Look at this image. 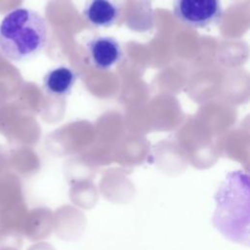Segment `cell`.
Segmentation results:
<instances>
[{
    "label": "cell",
    "mask_w": 250,
    "mask_h": 250,
    "mask_svg": "<svg viewBox=\"0 0 250 250\" xmlns=\"http://www.w3.org/2000/svg\"><path fill=\"white\" fill-rule=\"evenodd\" d=\"M48 40L46 20L36 11L17 8L10 11L0 23V51L13 62L36 57Z\"/></svg>",
    "instance_id": "6da1fadb"
},
{
    "label": "cell",
    "mask_w": 250,
    "mask_h": 250,
    "mask_svg": "<svg viewBox=\"0 0 250 250\" xmlns=\"http://www.w3.org/2000/svg\"><path fill=\"white\" fill-rule=\"evenodd\" d=\"M176 19L193 28H204L221 21L224 14L221 0H173Z\"/></svg>",
    "instance_id": "7a4b0ae2"
},
{
    "label": "cell",
    "mask_w": 250,
    "mask_h": 250,
    "mask_svg": "<svg viewBox=\"0 0 250 250\" xmlns=\"http://www.w3.org/2000/svg\"><path fill=\"white\" fill-rule=\"evenodd\" d=\"M77 80L76 72L67 66L60 65L50 69L43 77L45 92L54 97H64L70 94Z\"/></svg>",
    "instance_id": "5b68a950"
},
{
    "label": "cell",
    "mask_w": 250,
    "mask_h": 250,
    "mask_svg": "<svg viewBox=\"0 0 250 250\" xmlns=\"http://www.w3.org/2000/svg\"><path fill=\"white\" fill-rule=\"evenodd\" d=\"M121 5L117 0H87L82 15L94 27L112 26L119 19Z\"/></svg>",
    "instance_id": "277c9868"
},
{
    "label": "cell",
    "mask_w": 250,
    "mask_h": 250,
    "mask_svg": "<svg viewBox=\"0 0 250 250\" xmlns=\"http://www.w3.org/2000/svg\"><path fill=\"white\" fill-rule=\"evenodd\" d=\"M86 48L91 64L97 69H109L123 58L121 45L111 36H95L87 42Z\"/></svg>",
    "instance_id": "3957f363"
}]
</instances>
